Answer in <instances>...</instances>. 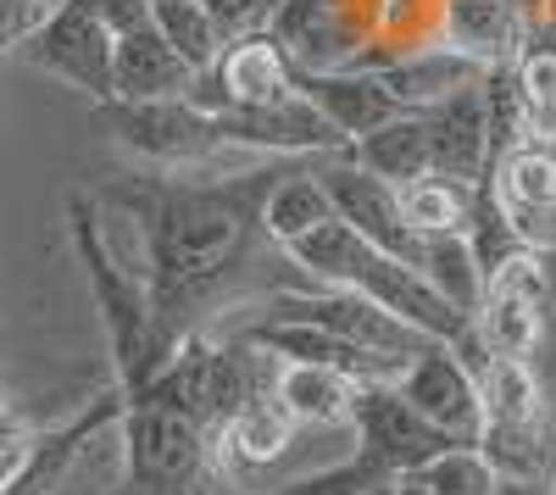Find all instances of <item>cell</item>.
<instances>
[{"label":"cell","mask_w":556,"mask_h":495,"mask_svg":"<svg viewBox=\"0 0 556 495\" xmlns=\"http://www.w3.org/2000/svg\"><path fill=\"white\" fill-rule=\"evenodd\" d=\"M273 178L256 167H240L235 178H201L184 173L167 185H146L134 195H106L134 223L146 229L151 251V312L167 345H178V318L190 306H201L228 274L240 267L251 234H256V212Z\"/></svg>","instance_id":"obj_1"},{"label":"cell","mask_w":556,"mask_h":495,"mask_svg":"<svg viewBox=\"0 0 556 495\" xmlns=\"http://www.w3.org/2000/svg\"><path fill=\"white\" fill-rule=\"evenodd\" d=\"M67 223H73V245H78V262H84L89 295H96L106 340H112V363H117L123 395H134V390H146L151 373L173 356V345L156 329V312H151V284L139 274H128V267L101 245L96 201L89 195H67Z\"/></svg>","instance_id":"obj_2"},{"label":"cell","mask_w":556,"mask_h":495,"mask_svg":"<svg viewBox=\"0 0 556 495\" xmlns=\"http://www.w3.org/2000/svg\"><path fill=\"white\" fill-rule=\"evenodd\" d=\"M101 123L112 128V140L134 156H146L156 167H173V173H201V178H217L223 167H235L240 145H228L217 123L206 112H195L190 101H106L101 106Z\"/></svg>","instance_id":"obj_3"},{"label":"cell","mask_w":556,"mask_h":495,"mask_svg":"<svg viewBox=\"0 0 556 495\" xmlns=\"http://www.w3.org/2000/svg\"><path fill=\"white\" fill-rule=\"evenodd\" d=\"M551 312H556L551 274H545L540 251L523 245L484 279V295L473 312V340L490 356H540Z\"/></svg>","instance_id":"obj_4"},{"label":"cell","mask_w":556,"mask_h":495,"mask_svg":"<svg viewBox=\"0 0 556 495\" xmlns=\"http://www.w3.org/2000/svg\"><path fill=\"white\" fill-rule=\"evenodd\" d=\"M356 452L374 462L379 473H417L429 457H440L451 434H440L395 384H362L356 390V412H351Z\"/></svg>","instance_id":"obj_5"},{"label":"cell","mask_w":556,"mask_h":495,"mask_svg":"<svg viewBox=\"0 0 556 495\" xmlns=\"http://www.w3.org/2000/svg\"><path fill=\"white\" fill-rule=\"evenodd\" d=\"M484 190L529 251H556V145H506L484 173Z\"/></svg>","instance_id":"obj_6"},{"label":"cell","mask_w":556,"mask_h":495,"mask_svg":"<svg viewBox=\"0 0 556 495\" xmlns=\"http://www.w3.org/2000/svg\"><path fill=\"white\" fill-rule=\"evenodd\" d=\"M273 318H295V323H317V329H329L362 351H379V356H401V363H412L417 351H424L429 340L406 329L401 318H390L384 306H374L367 295L356 290H334V284H323V290H278L273 295Z\"/></svg>","instance_id":"obj_7"},{"label":"cell","mask_w":556,"mask_h":495,"mask_svg":"<svg viewBox=\"0 0 556 495\" xmlns=\"http://www.w3.org/2000/svg\"><path fill=\"white\" fill-rule=\"evenodd\" d=\"M395 390L424 412L440 434H451L456 445H473L479 440V423H484V401H479V373L462 363L456 345H440L429 340L424 351L401 368Z\"/></svg>","instance_id":"obj_8"},{"label":"cell","mask_w":556,"mask_h":495,"mask_svg":"<svg viewBox=\"0 0 556 495\" xmlns=\"http://www.w3.org/2000/svg\"><path fill=\"white\" fill-rule=\"evenodd\" d=\"M17 56H23L28 67H39V73L73 84L78 96H89L96 106L112 101V34L89 17L84 7H73V0H67V7L45 23L39 34L23 39Z\"/></svg>","instance_id":"obj_9"},{"label":"cell","mask_w":556,"mask_h":495,"mask_svg":"<svg viewBox=\"0 0 556 495\" xmlns=\"http://www.w3.org/2000/svg\"><path fill=\"white\" fill-rule=\"evenodd\" d=\"M317 178H323V190H329V201H334V217L345 223V229H356L374 251L417 267L424 234H417L412 223L401 217L395 185H384V178H374L367 167H356L351 156H334L329 167H317Z\"/></svg>","instance_id":"obj_10"},{"label":"cell","mask_w":556,"mask_h":495,"mask_svg":"<svg viewBox=\"0 0 556 495\" xmlns=\"http://www.w3.org/2000/svg\"><path fill=\"white\" fill-rule=\"evenodd\" d=\"M484 84V78H479ZM468 84L456 96L424 106V128H429V173L451 178V185H484L490 173V128H484V89Z\"/></svg>","instance_id":"obj_11"},{"label":"cell","mask_w":556,"mask_h":495,"mask_svg":"<svg viewBox=\"0 0 556 495\" xmlns=\"http://www.w3.org/2000/svg\"><path fill=\"white\" fill-rule=\"evenodd\" d=\"M295 96L306 106H317V117L329 123L340 140H362L379 123H390L401 106L390 101V89L379 84V73H340V67H295Z\"/></svg>","instance_id":"obj_12"},{"label":"cell","mask_w":556,"mask_h":495,"mask_svg":"<svg viewBox=\"0 0 556 495\" xmlns=\"http://www.w3.org/2000/svg\"><path fill=\"white\" fill-rule=\"evenodd\" d=\"M195 67L146 23L112 34V101H184Z\"/></svg>","instance_id":"obj_13"},{"label":"cell","mask_w":556,"mask_h":495,"mask_svg":"<svg viewBox=\"0 0 556 495\" xmlns=\"http://www.w3.org/2000/svg\"><path fill=\"white\" fill-rule=\"evenodd\" d=\"M529 39L534 28L513 0H445V51L468 56L479 67L518 62Z\"/></svg>","instance_id":"obj_14"},{"label":"cell","mask_w":556,"mask_h":495,"mask_svg":"<svg viewBox=\"0 0 556 495\" xmlns=\"http://www.w3.org/2000/svg\"><path fill=\"white\" fill-rule=\"evenodd\" d=\"M356 390L334 368H312V363H273V395L285 401V412L301 429H351L356 412Z\"/></svg>","instance_id":"obj_15"},{"label":"cell","mask_w":556,"mask_h":495,"mask_svg":"<svg viewBox=\"0 0 556 495\" xmlns=\"http://www.w3.org/2000/svg\"><path fill=\"white\" fill-rule=\"evenodd\" d=\"M340 156H351L356 167L384 178V185H412V178L429 173V128H424V112H395L374 134L351 140Z\"/></svg>","instance_id":"obj_16"},{"label":"cell","mask_w":556,"mask_h":495,"mask_svg":"<svg viewBox=\"0 0 556 495\" xmlns=\"http://www.w3.org/2000/svg\"><path fill=\"white\" fill-rule=\"evenodd\" d=\"M479 78H484V67L468 62V56H456V51H445V45H434V51H417V56H406V62H395V67H379V84L390 89V101H395L401 112H424V106L456 96V89H468V84H479Z\"/></svg>","instance_id":"obj_17"},{"label":"cell","mask_w":556,"mask_h":495,"mask_svg":"<svg viewBox=\"0 0 556 495\" xmlns=\"http://www.w3.org/2000/svg\"><path fill=\"white\" fill-rule=\"evenodd\" d=\"M334 217V201L323 190L317 167L312 173H285L273 178L267 195H262V212H256V229L273 240V245H295L301 234H312L317 223Z\"/></svg>","instance_id":"obj_18"},{"label":"cell","mask_w":556,"mask_h":495,"mask_svg":"<svg viewBox=\"0 0 556 495\" xmlns=\"http://www.w3.org/2000/svg\"><path fill=\"white\" fill-rule=\"evenodd\" d=\"M417 274L434 284V295H445L462 318L473 323L479 312V295H484V267L468 245L462 229H445V234H424V251H417Z\"/></svg>","instance_id":"obj_19"},{"label":"cell","mask_w":556,"mask_h":495,"mask_svg":"<svg viewBox=\"0 0 556 495\" xmlns=\"http://www.w3.org/2000/svg\"><path fill=\"white\" fill-rule=\"evenodd\" d=\"M473 185H451L440 173H424L412 185H395V201H401V217L412 223L417 234H445V229H462L468 234V217H473Z\"/></svg>","instance_id":"obj_20"},{"label":"cell","mask_w":556,"mask_h":495,"mask_svg":"<svg viewBox=\"0 0 556 495\" xmlns=\"http://www.w3.org/2000/svg\"><path fill=\"white\" fill-rule=\"evenodd\" d=\"M518 78V117H523V140L556 145V45H523V56L513 62Z\"/></svg>","instance_id":"obj_21"},{"label":"cell","mask_w":556,"mask_h":495,"mask_svg":"<svg viewBox=\"0 0 556 495\" xmlns=\"http://www.w3.org/2000/svg\"><path fill=\"white\" fill-rule=\"evenodd\" d=\"M151 28H156V34H162V39H167L195 73L212 67L217 51L228 45V39L217 34V23L206 17L201 0H156V7H151Z\"/></svg>","instance_id":"obj_22"},{"label":"cell","mask_w":556,"mask_h":495,"mask_svg":"<svg viewBox=\"0 0 556 495\" xmlns=\"http://www.w3.org/2000/svg\"><path fill=\"white\" fill-rule=\"evenodd\" d=\"M417 479L429 495H495V468L479 457V445H445L417 468Z\"/></svg>","instance_id":"obj_23"},{"label":"cell","mask_w":556,"mask_h":495,"mask_svg":"<svg viewBox=\"0 0 556 495\" xmlns=\"http://www.w3.org/2000/svg\"><path fill=\"white\" fill-rule=\"evenodd\" d=\"M374 479H384V473L356 452V457L329 462V468H317V473H295V479H285V484H267V490H256V495H362Z\"/></svg>","instance_id":"obj_24"},{"label":"cell","mask_w":556,"mask_h":495,"mask_svg":"<svg viewBox=\"0 0 556 495\" xmlns=\"http://www.w3.org/2000/svg\"><path fill=\"white\" fill-rule=\"evenodd\" d=\"M67 0H0V56L23 51V39L39 34Z\"/></svg>","instance_id":"obj_25"},{"label":"cell","mask_w":556,"mask_h":495,"mask_svg":"<svg viewBox=\"0 0 556 495\" xmlns=\"http://www.w3.org/2000/svg\"><path fill=\"white\" fill-rule=\"evenodd\" d=\"M34 440H39V429H34L23 412L0 407V484H7V479L23 468V457L34 452Z\"/></svg>","instance_id":"obj_26"},{"label":"cell","mask_w":556,"mask_h":495,"mask_svg":"<svg viewBox=\"0 0 556 495\" xmlns=\"http://www.w3.org/2000/svg\"><path fill=\"white\" fill-rule=\"evenodd\" d=\"M73 7H84L106 34H128L151 23V0H73Z\"/></svg>","instance_id":"obj_27"},{"label":"cell","mask_w":556,"mask_h":495,"mask_svg":"<svg viewBox=\"0 0 556 495\" xmlns=\"http://www.w3.org/2000/svg\"><path fill=\"white\" fill-rule=\"evenodd\" d=\"M206 17L217 23L223 39H240V34H256L262 28V12H256V0H201Z\"/></svg>","instance_id":"obj_28"},{"label":"cell","mask_w":556,"mask_h":495,"mask_svg":"<svg viewBox=\"0 0 556 495\" xmlns=\"http://www.w3.org/2000/svg\"><path fill=\"white\" fill-rule=\"evenodd\" d=\"M495 495H551L545 479H495Z\"/></svg>","instance_id":"obj_29"},{"label":"cell","mask_w":556,"mask_h":495,"mask_svg":"<svg viewBox=\"0 0 556 495\" xmlns=\"http://www.w3.org/2000/svg\"><path fill=\"white\" fill-rule=\"evenodd\" d=\"M390 479H395V495H429L417 473H390Z\"/></svg>","instance_id":"obj_30"},{"label":"cell","mask_w":556,"mask_h":495,"mask_svg":"<svg viewBox=\"0 0 556 495\" xmlns=\"http://www.w3.org/2000/svg\"><path fill=\"white\" fill-rule=\"evenodd\" d=\"M362 495H395V479H390V473H384V479H374V484H367V490H362Z\"/></svg>","instance_id":"obj_31"},{"label":"cell","mask_w":556,"mask_h":495,"mask_svg":"<svg viewBox=\"0 0 556 495\" xmlns=\"http://www.w3.org/2000/svg\"><path fill=\"white\" fill-rule=\"evenodd\" d=\"M513 7H518V12L529 17V28H534V17H540V0H513Z\"/></svg>","instance_id":"obj_32"},{"label":"cell","mask_w":556,"mask_h":495,"mask_svg":"<svg viewBox=\"0 0 556 495\" xmlns=\"http://www.w3.org/2000/svg\"><path fill=\"white\" fill-rule=\"evenodd\" d=\"M545 484H551V495H556V462H551V473H545Z\"/></svg>","instance_id":"obj_33"},{"label":"cell","mask_w":556,"mask_h":495,"mask_svg":"<svg viewBox=\"0 0 556 495\" xmlns=\"http://www.w3.org/2000/svg\"><path fill=\"white\" fill-rule=\"evenodd\" d=\"M151 7H156V0H151Z\"/></svg>","instance_id":"obj_34"}]
</instances>
